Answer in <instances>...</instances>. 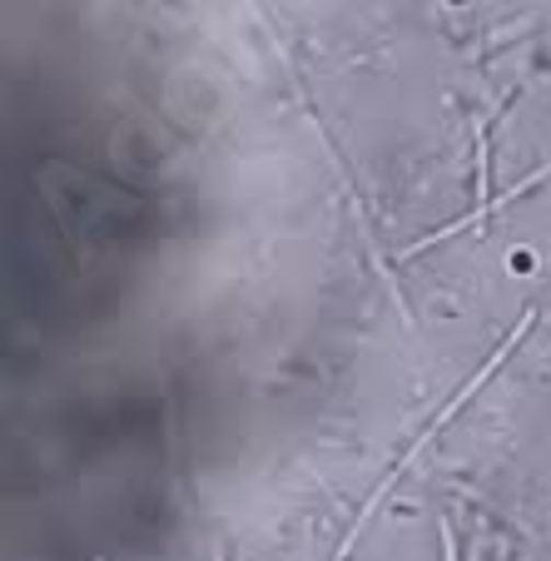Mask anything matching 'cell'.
<instances>
[{
  "label": "cell",
  "mask_w": 551,
  "mask_h": 561,
  "mask_svg": "<svg viewBox=\"0 0 551 561\" xmlns=\"http://www.w3.org/2000/svg\"><path fill=\"white\" fill-rule=\"evenodd\" d=\"M219 561H233V547H223V557Z\"/></svg>",
  "instance_id": "7a4b0ae2"
},
{
  "label": "cell",
  "mask_w": 551,
  "mask_h": 561,
  "mask_svg": "<svg viewBox=\"0 0 551 561\" xmlns=\"http://www.w3.org/2000/svg\"><path fill=\"white\" fill-rule=\"evenodd\" d=\"M443 561H457V541H452V527L443 522Z\"/></svg>",
  "instance_id": "6da1fadb"
}]
</instances>
